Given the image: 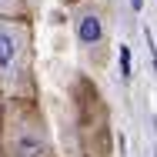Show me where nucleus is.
Listing matches in <instances>:
<instances>
[{
	"label": "nucleus",
	"instance_id": "f257e3e1",
	"mask_svg": "<svg viewBox=\"0 0 157 157\" xmlns=\"http://www.w3.org/2000/svg\"><path fill=\"white\" fill-rule=\"evenodd\" d=\"M0 94L3 100H37L30 17H0Z\"/></svg>",
	"mask_w": 157,
	"mask_h": 157
},
{
	"label": "nucleus",
	"instance_id": "f03ea898",
	"mask_svg": "<svg viewBox=\"0 0 157 157\" xmlns=\"http://www.w3.org/2000/svg\"><path fill=\"white\" fill-rule=\"evenodd\" d=\"M0 157H54L37 100H7L0 124Z\"/></svg>",
	"mask_w": 157,
	"mask_h": 157
},
{
	"label": "nucleus",
	"instance_id": "7ed1b4c3",
	"mask_svg": "<svg viewBox=\"0 0 157 157\" xmlns=\"http://www.w3.org/2000/svg\"><path fill=\"white\" fill-rule=\"evenodd\" d=\"M70 27L77 50L84 54V60L100 67L107 60V44H110V13L100 0H80L70 10Z\"/></svg>",
	"mask_w": 157,
	"mask_h": 157
},
{
	"label": "nucleus",
	"instance_id": "20e7f679",
	"mask_svg": "<svg viewBox=\"0 0 157 157\" xmlns=\"http://www.w3.org/2000/svg\"><path fill=\"white\" fill-rule=\"evenodd\" d=\"M0 17H27V0H0Z\"/></svg>",
	"mask_w": 157,
	"mask_h": 157
},
{
	"label": "nucleus",
	"instance_id": "39448f33",
	"mask_svg": "<svg viewBox=\"0 0 157 157\" xmlns=\"http://www.w3.org/2000/svg\"><path fill=\"white\" fill-rule=\"evenodd\" d=\"M3 107H7V100H3V94H0V124H3Z\"/></svg>",
	"mask_w": 157,
	"mask_h": 157
}]
</instances>
